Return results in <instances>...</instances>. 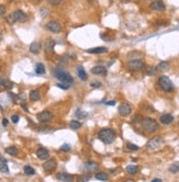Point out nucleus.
I'll return each instance as SVG.
<instances>
[{"instance_id": "obj_1", "label": "nucleus", "mask_w": 179, "mask_h": 182, "mask_svg": "<svg viewBox=\"0 0 179 182\" xmlns=\"http://www.w3.org/2000/svg\"><path fill=\"white\" fill-rule=\"evenodd\" d=\"M98 137L99 139L105 143V144H111L116 139V133L114 130H111V128H105V130H101L98 134Z\"/></svg>"}, {"instance_id": "obj_2", "label": "nucleus", "mask_w": 179, "mask_h": 182, "mask_svg": "<svg viewBox=\"0 0 179 182\" xmlns=\"http://www.w3.org/2000/svg\"><path fill=\"white\" fill-rule=\"evenodd\" d=\"M28 20V16L22 10H16L11 14H9L7 18L9 24H14L16 22H24Z\"/></svg>"}, {"instance_id": "obj_3", "label": "nucleus", "mask_w": 179, "mask_h": 182, "mask_svg": "<svg viewBox=\"0 0 179 182\" xmlns=\"http://www.w3.org/2000/svg\"><path fill=\"white\" fill-rule=\"evenodd\" d=\"M142 128L145 130L146 133H155L157 130H158V124L157 122L154 120V119H152V117H146L142 121Z\"/></svg>"}, {"instance_id": "obj_4", "label": "nucleus", "mask_w": 179, "mask_h": 182, "mask_svg": "<svg viewBox=\"0 0 179 182\" xmlns=\"http://www.w3.org/2000/svg\"><path fill=\"white\" fill-rule=\"evenodd\" d=\"M157 84L159 86V88L163 90V91H165V92H170L174 90V84L171 82V80L168 77L166 76H162L159 79H158V81H157Z\"/></svg>"}, {"instance_id": "obj_5", "label": "nucleus", "mask_w": 179, "mask_h": 182, "mask_svg": "<svg viewBox=\"0 0 179 182\" xmlns=\"http://www.w3.org/2000/svg\"><path fill=\"white\" fill-rule=\"evenodd\" d=\"M54 75H55L56 78H57L58 80H61L62 82H66V84H70L74 82L73 77L70 76L68 73L64 71L63 69H56V70L54 71Z\"/></svg>"}, {"instance_id": "obj_6", "label": "nucleus", "mask_w": 179, "mask_h": 182, "mask_svg": "<svg viewBox=\"0 0 179 182\" xmlns=\"http://www.w3.org/2000/svg\"><path fill=\"white\" fill-rule=\"evenodd\" d=\"M127 68L130 70L133 71V73H136V71H141L144 68V64L142 60L140 59H132L130 60L129 64H127Z\"/></svg>"}, {"instance_id": "obj_7", "label": "nucleus", "mask_w": 179, "mask_h": 182, "mask_svg": "<svg viewBox=\"0 0 179 182\" xmlns=\"http://www.w3.org/2000/svg\"><path fill=\"white\" fill-rule=\"evenodd\" d=\"M163 143H164V141H163L160 137L157 136V137H154V138L149 139V141H147V144H146V147H147L149 149L155 150V149H158V148L163 145Z\"/></svg>"}, {"instance_id": "obj_8", "label": "nucleus", "mask_w": 179, "mask_h": 182, "mask_svg": "<svg viewBox=\"0 0 179 182\" xmlns=\"http://www.w3.org/2000/svg\"><path fill=\"white\" fill-rule=\"evenodd\" d=\"M47 30L52 33H59L62 31V25L61 23H58L57 21H50L47 22L46 25H45Z\"/></svg>"}, {"instance_id": "obj_9", "label": "nucleus", "mask_w": 179, "mask_h": 182, "mask_svg": "<svg viewBox=\"0 0 179 182\" xmlns=\"http://www.w3.org/2000/svg\"><path fill=\"white\" fill-rule=\"evenodd\" d=\"M81 169H83L84 171L91 173V172H95L99 169V165L97 162H92V161H87V162H84Z\"/></svg>"}, {"instance_id": "obj_10", "label": "nucleus", "mask_w": 179, "mask_h": 182, "mask_svg": "<svg viewBox=\"0 0 179 182\" xmlns=\"http://www.w3.org/2000/svg\"><path fill=\"white\" fill-rule=\"evenodd\" d=\"M36 117H38V120L41 123H47L53 119V114L50 111L44 110V111H42L41 113H39V114L36 115Z\"/></svg>"}, {"instance_id": "obj_11", "label": "nucleus", "mask_w": 179, "mask_h": 182, "mask_svg": "<svg viewBox=\"0 0 179 182\" xmlns=\"http://www.w3.org/2000/svg\"><path fill=\"white\" fill-rule=\"evenodd\" d=\"M119 113L122 116H129L132 113V108L129 103H122L119 106Z\"/></svg>"}, {"instance_id": "obj_12", "label": "nucleus", "mask_w": 179, "mask_h": 182, "mask_svg": "<svg viewBox=\"0 0 179 182\" xmlns=\"http://www.w3.org/2000/svg\"><path fill=\"white\" fill-rule=\"evenodd\" d=\"M56 167H57V162L55 159H48L43 163V168L45 171H53L56 169Z\"/></svg>"}, {"instance_id": "obj_13", "label": "nucleus", "mask_w": 179, "mask_h": 182, "mask_svg": "<svg viewBox=\"0 0 179 182\" xmlns=\"http://www.w3.org/2000/svg\"><path fill=\"white\" fill-rule=\"evenodd\" d=\"M151 9L154 11H164L166 9V5L162 0H155L151 3Z\"/></svg>"}, {"instance_id": "obj_14", "label": "nucleus", "mask_w": 179, "mask_h": 182, "mask_svg": "<svg viewBox=\"0 0 179 182\" xmlns=\"http://www.w3.org/2000/svg\"><path fill=\"white\" fill-rule=\"evenodd\" d=\"M36 156H38V158L41 159V160H46V159H48V157H50V152H48L46 148L41 147V148H39L38 152H36Z\"/></svg>"}, {"instance_id": "obj_15", "label": "nucleus", "mask_w": 179, "mask_h": 182, "mask_svg": "<svg viewBox=\"0 0 179 182\" xmlns=\"http://www.w3.org/2000/svg\"><path fill=\"white\" fill-rule=\"evenodd\" d=\"M54 46H55V42L53 41V40H51V38H47L46 41H45V45H44L46 54H53L54 53Z\"/></svg>"}, {"instance_id": "obj_16", "label": "nucleus", "mask_w": 179, "mask_h": 182, "mask_svg": "<svg viewBox=\"0 0 179 182\" xmlns=\"http://www.w3.org/2000/svg\"><path fill=\"white\" fill-rule=\"evenodd\" d=\"M56 178H57V180H59V181H64V182H70L74 180V176L67 173V172H61V173H58L57 176H56Z\"/></svg>"}, {"instance_id": "obj_17", "label": "nucleus", "mask_w": 179, "mask_h": 182, "mask_svg": "<svg viewBox=\"0 0 179 182\" xmlns=\"http://www.w3.org/2000/svg\"><path fill=\"white\" fill-rule=\"evenodd\" d=\"M159 121L162 124L164 125H169L174 122V116L171 114H163L159 117Z\"/></svg>"}, {"instance_id": "obj_18", "label": "nucleus", "mask_w": 179, "mask_h": 182, "mask_svg": "<svg viewBox=\"0 0 179 182\" xmlns=\"http://www.w3.org/2000/svg\"><path fill=\"white\" fill-rule=\"evenodd\" d=\"M107 52H108L107 47H102V46L87 49V53H89V54H102V53H107Z\"/></svg>"}, {"instance_id": "obj_19", "label": "nucleus", "mask_w": 179, "mask_h": 182, "mask_svg": "<svg viewBox=\"0 0 179 182\" xmlns=\"http://www.w3.org/2000/svg\"><path fill=\"white\" fill-rule=\"evenodd\" d=\"M91 73L95 75H107V69L103 66H96L91 69Z\"/></svg>"}, {"instance_id": "obj_20", "label": "nucleus", "mask_w": 179, "mask_h": 182, "mask_svg": "<svg viewBox=\"0 0 179 182\" xmlns=\"http://www.w3.org/2000/svg\"><path fill=\"white\" fill-rule=\"evenodd\" d=\"M13 87V84L11 81H9L8 79L0 78V88L2 89H11Z\"/></svg>"}, {"instance_id": "obj_21", "label": "nucleus", "mask_w": 179, "mask_h": 182, "mask_svg": "<svg viewBox=\"0 0 179 182\" xmlns=\"http://www.w3.org/2000/svg\"><path fill=\"white\" fill-rule=\"evenodd\" d=\"M157 71H159V73H165L169 69V62H159L156 67Z\"/></svg>"}, {"instance_id": "obj_22", "label": "nucleus", "mask_w": 179, "mask_h": 182, "mask_svg": "<svg viewBox=\"0 0 179 182\" xmlns=\"http://www.w3.org/2000/svg\"><path fill=\"white\" fill-rule=\"evenodd\" d=\"M41 44L39 42H33L30 45V52L33 53V54H39L40 51H41Z\"/></svg>"}, {"instance_id": "obj_23", "label": "nucleus", "mask_w": 179, "mask_h": 182, "mask_svg": "<svg viewBox=\"0 0 179 182\" xmlns=\"http://www.w3.org/2000/svg\"><path fill=\"white\" fill-rule=\"evenodd\" d=\"M125 171H127V173L130 174V176H134V174L138 173V166H134V165H131V166H127V167Z\"/></svg>"}, {"instance_id": "obj_24", "label": "nucleus", "mask_w": 179, "mask_h": 182, "mask_svg": "<svg viewBox=\"0 0 179 182\" xmlns=\"http://www.w3.org/2000/svg\"><path fill=\"white\" fill-rule=\"evenodd\" d=\"M77 73H78V76L81 80H87L88 76H87V73H86L85 69L83 68V66H78L77 67Z\"/></svg>"}, {"instance_id": "obj_25", "label": "nucleus", "mask_w": 179, "mask_h": 182, "mask_svg": "<svg viewBox=\"0 0 179 182\" xmlns=\"http://www.w3.org/2000/svg\"><path fill=\"white\" fill-rule=\"evenodd\" d=\"M6 152L11 156H17L19 154V150H18V148L16 146H10L8 148H6Z\"/></svg>"}, {"instance_id": "obj_26", "label": "nucleus", "mask_w": 179, "mask_h": 182, "mask_svg": "<svg viewBox=\"0 0 179 182\" xmlns=\"http://www.w3.org/2000/svg\"><path fill=\"white\" fill-rule=\"evenodd\" d=\"M35 73H38V75H44L45 73V67L43 64H41V62H39V64H36L35 66Z\"/></svg>"}, {"instance_id": "obj_27", "label": "nucleus", "mask_w": 179, "mask_h": 182, "mask_svg": "<svg viewBox=\"0 0 179 182\" xmlns=\"http://www.w3.org/2000/svg\"><path fill=\"white\" fill-rule=\"evenodd\" d=\"M95 177H96V179L101 180V181H108L109 180V176L106 172H98V173H96Z\"/></svg>"}, {"instance_id": "obj_28", "label": "nucleus", "mask_w": 179, "mask_h": 182, "mask_svg": "<svg viewBox=\"0 0 179 182\" xmlns=\"http://www.w3.org/2000/svg\"><path fill=\"white\" fill-rule=\"evenodd\" d=\"M69 127L72 128V130H79V128L81 127V123H80L79 121L73 120L69 123Z\"/></svg>"}, {"instance_id": "obj_29", "label": "nucleus", "mask_w": 179, "mask_h": 182, "mask_svg": "<svg viewBox=\"0 0 179 182\" xmlns=\"http://www.w3.org/2000/svg\"><path fill=\"white\" fill-rule=\"evenodd\" d=\"M157 73V69L153 66H147L145 69V73L147 76H154L155 73Z\"/></svg>"}, {"instance_id": "obj_30", "label": "nucleus", "mask_w": 179, "mask_h": 182, "mask_svg": "<svg viewBox=\"0 0 179 182\" xmlns=\"http://www.w3.org/2000/svg\"><path fill=\"white\" fill-rule=\"evenodd\" d=\"M30 99L32 101H38L40 100V92L38 90H32L30 92Z\"/></svg>"}, {"instance_id": "obj_31", "label": "nucleus", "mask_w": 179, "mask_h": 182, "mask_svg": "<svg viewBox=\"0 0 179 182\" xmlns=\"http://www.w3.org/2000/svg\"><path fill=\"white\" fill-rule=\"evenodd\" d=\"M23 171H24V173L27 174V176H33V174H35V170L30 166H25L24 169H23Z\"/></svg>"}, {"instance_id": "obj_32", "label": "nucleus", "mask_w": 179, "mask_h": 182, "mask_svg": "<svg viewBox=\"0 0 179 182\" xmlns=\"http://www.w3.org/2000/svg\"><path fill=\"white\" fill-rule=\"evenodd\" d=\"M169 171H170L171 173H177V172H179V162L173 163V165L169 167Z\"/></svg>"}, {"instance_id": "obj_33", "label": "nucleus", "mask_w": 179, "mask_h": 182, "mask_svg": "<svg viewBox=\"0 0 179 182\" xmlns=\"http://www.w3.org/2000/svg\"><path fill=\"white\" fill-rule=\"evenodd\" d=\"M0 172L1 173H8L9 172V168L7 166V162H3V161L0 162Z\"/></svg>"}, {"instance_id": "obj_34", "label": "nucleus", "mask_w": 179, "mask_h": 182, "mask_svg": "<svg viewBox=\"0 0 179 182\" xmlns=\"http://www.w3.org/2000/svg\"><path fill=\"white\" fill-rule=\"evenodd\" d=\"M87 115L88 114H87L85 111H81V110H77V111H76V117L79 119V120H83V119L87 117Z\"/></svg>"}, {"instance_id": "obj_35", "label": "nucleus", "mask_w": 179, "mask_h": 182, "mask_svg": "<svg viewBox=\"0 0 179 182\" xmlns=\"http://www.w3.org/2000/svg\"><path fill=\"white\" fill-rule=\"evenodd\" d=\"M57 87L61 88V89H64V90H67L69 89V87H70V84H66V82H59V84H57Z\"/></svg>"}, {"instance_id": "obj_36", "label": "nucleus", "mask_w": 179, "mask_h": 182, "mask_svg": "<svg viewBox=\"0 0 179 182\" xmlns=\"http://www.w3.org/2000/svg\"><path fill=\"white\" fill-rule=\"evenodd\" d=\"M127 149H130V150H133V152H134V150H138V146L132 144V143H127Z\"/></svg>"}, {"instance_id": "obj_37", "label": "nucleus", "mask_w": 179, "mask_h": 182, "mask_svg": "<svg viewBox=\"0 0 179 182\" xmlns=\"http://www.w3.org/2000/svg\"><path fill=\"white\" fill-rule=\"evenodd\" d=\"M61 150L62 152H69V150H70V145L64 144L63 146L61 147Z\"/></svg>"}, {"instance_id": "obj_38", "label": "nucleus", "mask_w": 179, "mask_h": 182, "mask_svg": "<svg viewBox=\"0 0 179 182\" xmlns=\"http://www.w3.org/2000/svg\"><path fill=\"white\" fill-rule=\"evenodd\" d=\"M91 87H92V88H100V87H101V82H99V81L91 82Z\"/></svg>"}, {"instance_id": "obj_39", "label": "nucleus", "mask_w": 179, "mask_h": 182, "mask_svg": "<svg viewBox=\"0 0 179 182\" xmlns=\"http://www.w3.org/2000/svg\"><path fill=\"white\" fill-rule=\"evenodd\" d=\"M11 121H12V123L17 124V123L19 122V115H12V116H11Z\"/></svg>"}, {"instance_id": "obj_40", "label": "nucleus", "mask_w": 179, "mask_h": 182, "mask_svg": "<svg viewBox=\"0 0 179 182\" xmlns=\"http://www.w3.org/2000/svg\"><path fill=\"white\" fill-rule=\"evenodd\" d=\"M47 1H48V2L51 3V5H58V3H61V1L62 0H47Z\"/></svg>"}, {"instance_id": "obj_41", "label": "nucleus", "mask_w": 179, "mask_h": 182, "mask_svg": "<svg viewBox=\"0 0 179 182\" xmlns=\"http://www.w3.org/2000/svg\"><path fill=\"white\" fill-rule=\"evenodd\" d=\"M5 12H6V8L2 5H0V16H2L5 14Z\"/></svg>"}, {"instance_id": "obj_42", "label": "nucleus", "mask_w": 179, "mask_h": 182, "mask_svg": "<svg viewBox=\"0 0 179 182\" xmlns=\"http://www.w3.org/2000/svg\"><path fill=\"white\" fill-rule=\"evenodd\" d=\"M41 132H48V130H51V127L50 126H43V127H41Z\"/></svg>"}, {"instance_id": "obj_43", "label": "nucleus", "mask_w": 179, "mask_h": 182, "mask_svg": "<svg viewBox=\"0 0 179 182\" xmlns=\"http://www.w3.org/2000/svg\"><path fill=\"white\" fill-rule=\"evenodd\" d=\"M21 106H22L23 109H24L25 112H29V111H28V108H27V104H25L24 101H22V103H21Z\"/></svg>"}, {"instance_id": "obj_44", "label": "nucleus", "mask_w": 179, "mask_h": 182, "mask_svg": "<svg viewBox=\"0 0 179 182\" xmlns=\"http://www.w3.org/2000/svg\"><path fill=\"white\" fill-rule=\"evenodd\" d=\"M89 178L88 177H81V178H79V181H89Z\"/></svg>"}, {"instance_id": "obj_45", "label": "nucleus", "mask_w": 179, "mask_h": 182, "mask_svg": "<svg viewBox=\"0 0 179 182\" xmlns=\"http://www.w3.org/2000/svg\"><path fill=\"white\" fill-rule=\"evenodd\" d=\"M106 103H107L108 105H114V104H116V101H108Z\"/></svg>"}, {"instance_id": "obj_46", "label": "nucleus", "mask_w": 179, "mask_h": 182, "mask_svg": "<svg viewBox=\"0 0 179 182\" xmlns=\"http://www.w3.org/2000/svg\"><path fill=\"white\" fill-rule=\"evenodd\" d=\"M2 125L3 126H7V125H8V120H7V119H3L2 120Z\"/></svg>"}, {"instance_id": "obj_47", "label": "nucleus", "mask_w": 179, "mask_h": 182, "mask_svg": "<svg viewBox=\"0 0 179 182\" xmlns=\"http://www.w3.org/2000/svg\"><path fill=\"white\" fill-rule=\"evenodd\" d=\"M163 180L162 179H158V178H156V179H153L152 180V182H162Z\"/></svg>"}, {"instance_id": "obj_48", "label": "nucleus", "mask_w": 179, "mask_h": 182, "mask_svg": "<svg viewBox=\"0 0 179 182\" xmlns=\"http://www.w3.org/2000/svg\"><path fill=\"white\" fill-rule=\"evenodd\" d=\"M0 161H3V162H7V160L5 159V158L1 156V154H0Z\"/></svg>"}, {"instance_id": "obj_49", "label": "nucleus", "mask_w": 179, "mask_h": 182, "mask_svg": "<svg viewBox=\"0 0 179 182\" xmlns=\"http://www.w3.org/2000/svg\"><path fill=\"white\" fill-rule=\"evenodd\" d=\"M2 40V32H1V30H0V41Z\"/></svg>"}, {"instance_id": "obj_50", "label": "nucleus", "mask_w": 179, "mask_h": 182, "mask_svg": "<svg viewBox=\"0 0 179 182\" xmlns=\"http://www.w3.org/2000/svg\"><path fill=\"white\" fill-rule=\"evenodd\" d=\"M124 1H132V0H124Z\"/></svg>"}, {"instance_id": "obj_51", "label": "nucleus", "mask_w": 179, "mask_h": 182, "mask_svg": "<svg viewBox=\"0 0 179 182\" xmlns=\"http://www.w3.org/2000/svg\"><path fill=\"white\" fill-rule=\"evenodd\" d=\"M36 1H41V0H36Z\"/></svg>"}]
</instances>
